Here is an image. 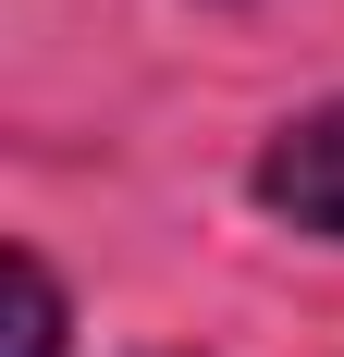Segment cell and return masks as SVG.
Instances as JSON below:
<instances>
[{"label": "cell", "instance_id": "obj_1", "mask_svg": "<svg viewBox=\"0 0 344 357\" xmlns=\"http://www.w3.org/2000/svg\"><path fill=\"white\" fill-rule=\"evenodd\" d=\"M258 210H283L295 234H332L344 247V99L295 111V123L258 148Z\"/></svg>", "mask_w": 344, "mask_h": 357}, {"label": "cell", "instance_id": "obj_2", "mask_svg": "<svg viewBox=\"0 0 344 357\" xmlns=\"http://www.w3.org/2000/svg\"><path fill=\"white\" fill-rule=\"evenodd\" d=\"M0 284H13V357H62V284H49L25 247L0 259Z\"/></svg>", "mask_w": 344, "mask_h": 357}]
</instances>
